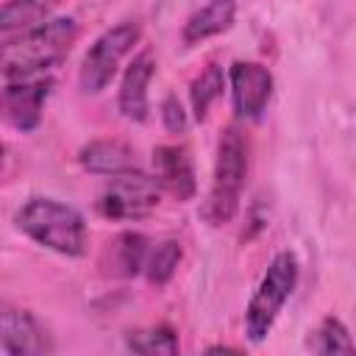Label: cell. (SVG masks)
Wrapping results in <instances>:
<instances>
[{
  "label": "cell",
  "instance_id": "obj_1",
  "mask_svg": "<svg viewBox=\"0 0 356 356\" xmlns=\"http://www.w3.org/2000/svg\"><path fill=\"white\" fill-rule=\"evenodd\" d=\"M78 39V22L72 17H56L44 25L19 33L17 39H6L3 44V78H25L42 75L67 58Z\"/></svg>",
  "mask_w": 356,
  "mask_h": 356
},
{
  "label": "cell",
  "instance_id": "obj_2",
  "mask_svg": "<svg viewBox=\"0 0 356 356\" xmlns=\"http://www.w3.org/2000/svg\"><path fill=\"white\" fill-rule=\"evenodd\" d=\"M17 228L36 245L78 259L86 253V220L78 209L56 197H31L17 211Z\"/></svg>",
  "mask_w": 356,
  "mask_h": 356
},
{
  "label": "cell",
  "instance_id": "obj_3",
  "mask_svg": "<svg viewBox=\"0 0 356 356\" xmlns=\"http://www.w3.org/2000/svg\"><path fill=\"white\" fill-rule=\"evenodd\" d=\"M248 175V139L236 125H225L217 142L211 192L200 209L209 225H225L239 209V195Z\"/></svg>",
  "mask_w": 356,
  "mask_h": 356
},
{
  "label": "cell",
  "instance_id": "obj_4",
  "mask_svg": "<svg viewBox=\"0 0 356 356\" xmlns=\"http://www.w3.org/2000/svg\"><path fill=\"white\" fill-rule=\"evenodd\" d=\"M300 278V264L298 256L292 250H281L273 256V261L267 264L248 309H245V334L250 342H261L267 339V334L273 331L284 303L289 300V295L295 292Z\"/></svg>",
  "mask_w": 356,
  "mask_h": 356
},
{
  "label": "cell",
  "instance_id": "obj_5",
  "mask_svg": "<svg viewBox=\"0 0 356 356\" xmlns=\"http://www.w3.org/2000/svg\"><path fill=\"white\" fill-rule=\"evenodd\" d=\"M142 39L139 22H120L108 31H103L92 47L86 50L78 72V86L83 95H97L108 86V81L117 75L120 61L134 50V44Z\"/></svg>",
  "mask_w": 356,
  "mask_h": 356
},
{
  "label": "cell",
  "instance_id": "obj_6",
  "mask_svg": "<svg viewBox=\"0 0 356 356\" xmlns=\"http://www.w3.org/2000/svg\"><path fill=\"white\" fill-rule=\"evenodd\" d=\"M161 192L164 189L156 175H147L134 167L120 175H111V181L97 197V209L108 220H142L159 206Z\"/></svg>",
  "mask_w": 356,
  "mask_h": 356
},
{
  "label": "cell",
  "instance_id": "obj_7",
  "mask_svg": "<svg viewBox=\"0 0 356 356\" xmlns=\"http://www.w3.org/2000/svg\"><path fill=\"white\" fill-rule=\"evenodd\" d=\"M231 103L239 120H259L273 95V72L259 61H234L228 70Z\"/></svg>",
  "mask_w": 356,
  "mask_h": 356
},
{
  "label": "cell",
  "instance_id": "obj_8",
  "mask_svg": "<svg viewBox=\"0 0 356 356\" xmlns=\"http://www.w3.org/2000/svg\"><path fill=\"white\" fill-rule=\"evenodd\" d=\"M50 92H53V75H47V72L6 81L3 103H6L8 120L22 134L33 131L42 120V108H44V100L50 97Z\"/></svg>",
  "mask_w": 356,
  "mask_h": 356
},
{
  "label": "cell",
  "instance_id": "obj_9",
  "mask_svg": "<svg viewBox=\"0 0 356 356\" xmlns=\"http://www.w3.org/2000/svg\"><path fill=\"white\" fill-rule=\"evenodd\" d=\"M53 342L36 317L25 309L6 306L0 314V353L3 356H42L50 353Z\"/></svg>",
  "mask_w": 356,
  "mask_h": 356
},
{
  "label": "cell",
  "instance_id": "obj_10",
  "mask_svg": "<svg viewBox=\"0 0 356 356\" xmlns=\"http://www.w3.org/2000/svg\"><path fill=\"white\" fill-rule=\"evenodd\" d=\"M153 170L164 192H170L178 200H192L197 192L195 167L189 159V150L184 145H159L153 150Z\"/></svg>",
  "mask_w": 356,
  "mask_h": 356
},
{
  "label": "cell",
  "instance_id": "obj_11",
  "mask_svg": "<svg viewBox=\"0 0 356 356\" xmlns=\"http://www.w3.org/2000/svg\"><path fill=\"white\" fill-rule=\"evenodd\" d=\"M156 72V61L150 50H142L134 56V61L128 64L122 81H120V111L134 120V122H145L150 103H147V83Z\"/></svg>",
  "mask_w": 356,
  "mask_h": 356
},
{
  "label": "cell",
  "instance_id": "obj_12",
  "mask_svg": "<svg viewBox=\"0 0 356 356\" xmlns=\"http://www.w3.org/2000/svg\"><path fill=\"white\" fill-rule=\"evenodd\" d=\"M234 17H236V0H209L184 22L181 36L186 44H197L203 39H211L228 31L234 25Z\"/></svg>",
  "mask_w": 356,
  "mask_h": 356
},
{
  "label": "cell",
  "instance_id": "obj_13",
  "mask_svg": "<svg viewBox=\"0 0 356 356\" xmlns=\"http://www.w3.org/2000/svg\"><path fill=\"white\" fill-rule=\"evenodd\" d=\"M78 159H81L83 170H89L95 175H120V172L136 167L134 150L117 139H95L81 147Z\"/></svg>",
  "mask_w": 356,
  "mask_h": 356
},
{
  "label": "cell",
  "instance_id": "obj_14",
  "mask_svg": "<svg viewBox=\"0 0 356 356\" xmlns=\"http://www.w3.org/2000/svg\"><path fill=\"white\" fill-rule=\"evenodd\" d=\"M147 239L136 231H122L108 242L106 250V267L111 275L120 278H134L139 273H145V261H147Z\"/></svg>",
  "mask_w": 356,
  "mask_h": 356
},
{
  "label": "cell",
  "instance_id": "obj_15",
  "mask_svg": "<svg viewBox=\"0 0 356 356\" xmlns=\"http://www.w3.org/2000/svg\"><path fill=\"white\" fill-rule=\"evenodd\" d=\"M61 0H6L0 8V31L8 39L11 33H25L50 19Z\"/></svg>",
  "mask_w": 356,
  "mask_h": 356
},
{
  "label": "cell",
  "instance_id": "obj_16",
  "mask_svg": "<svg viewBox=\"0 0 356 356\" xmlns=\"http://www.w3.org/2000/svg\"><path fill=\"white\" fill-rule=\"evenodd\" d=\"M125 348L134 353H164V356H175L181 350L178 345V334L170 325H156V328H142V331H131L125 334Z\"/></svg>",
  "mask_w": 356,
  "mask_h": 356
},
{
  "label": "cell",
  "instance_id": "obj_17",
  "mask_svg": "<svg viewBox=\"0 0 356 356\" xmlns=\"http://www.w3.org/2000/svg\"><path fill=\"white\" fill-rule=\"evenodd\" d=\"M309 348L314 353H323V356H337V353H356V342L350 339L345 323L339 317H323L320 325L314 328L312 339H309Z\"/></svg>",
  "mask_w": 356,
  "mask_h": 356
},
{
  "label": "cell",
  "instance_id": "obj_18",
  "mask_svg": "<svg viewBox=\"0 0 356 356\" xmlns=\"http://www.w3.org/2000/svg\"><path fill=\"white\" fill-rule=\"evenodd\" d=\"M222 86H225V75H222V67L217 64H209L189 86V100H192V114L195 120H206L209 117V108L211 103L222 95Z\"/></svg>",
  "mask_w": 356,
  "mask_h": 356
},
{
  "label": "cell",
  "instance_id": "obj_19",
  "mask_svg": "<svg viewBox=\"0 0 356 356\" xmlns=\"http://www.w3.org/2000/svg\"><path fill=\"white\" fill-rule=\"evenodd\" d=\"M181 256H184V250H181L178 242H172V239L159 242V245L147 253V261H145V275H147V281H150L153 286H164V284L175 275V270H178V264H181Z\"/></svg>",
  "mask_w": 356,
  "mask_h": 356
},
{
  "label": "cell",
  "instance_id": "obj_20",
  "mask_svg": "<svg viewBox=\"0 0 356 356\" xmlns=\"http://www.w3.org/2000/svg\"><path fill=\"white\" fill-rule=\"evenodd\" d=\"M161 122L170 134H184L186 131V111L175 95H167L161 100Z\"/></svg>",
  "mask_w": 356,
  "mask_h": 356
}]
</instances>
